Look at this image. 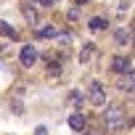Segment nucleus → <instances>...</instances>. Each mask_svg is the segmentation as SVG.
<instances>
[{
    "label": "nucleus",
    "instance_id": "nucleus-5",
    "mask_svg": "<svg viewBox=\"0 0 135 135\" xmlns=\"http://www.w3.org/2000/svg\"><path fill=\"white\" fill-rule=\"evenodd\" d=\"M119 88H122V90H127V93H132V90H135V69H130V72L119 80Z\"/></svg>",
    "mask_w": 135,
    "mask_h": 135
},
{
    "label": "nucleus",
    "instance_id": "nucleus-12",
    "mask_svg": "<svg viewBox=\"0 0 135 135\" xmlns=\"http://www.w3.org/2000/svg\"><path fill=\"white\" fill-rule=\"evenodd\" d=\"M114 37H117V42H127V40H130V35H127L124 29H117V35H114Z\"/></svg>",
    "mask_w": 135,
    "mask_h": 135
},
{
    "label": "nucleus",
    "instance_id": "nucleus-16",
    "mask_svg": "<svg viewBox=\"0 0 135 135\" xmlns=\"http://www.w3.org/2000/svg\"><path fill=\"white\" fill-rule=\"evenodd\" d=\"M74 3H77V6H85V3H88V0H74Z\"/></svg>",
    "mask_w": 135,
    "mask_h": 135
},
{
    "label": "nucleus",
    "instance_id": "nucleus-7",
    "mask_svg": "<svg viewBox=\"0 0 135 135\" xmlns=\"http://www.w3.org/2000/svg\"><path fill=\"white\" fill-rule=\"evenodd\" d=\"M21 8H24V19H27V24L35 27V24H37V13H35V8H32V6H21Z\"/></svg>",
    "mask_w": 135,
    "mask_h": 135
},
{
    "label": "nucleus",
    "instance_id": "nucleus-4",
    "mask_svg": "<svg viewBox=\"0 0 135 135\" xmlns=\"http://www.w3.org/2000/svg\"><path fill=\"white\" fill-rule=\"evenodd\" d=\"M111 69H114L117 74H127V72H130V61H127L124 56H114V61H111Z\"/></svg>",
    "mask_w": 135,
    "mask_h": 135
},
{
    "label": "nucleus",
    "instance_id": "nucleus-9",
    "mask_svg": "<svg viewBox=\"0 0 135 135\" xmlns=\"http://www.w3.org/2000/svg\"><path fill=\"white\" fill-rule=\"evenodd\" d=\"M93 48H95V45H93V42H88V45L80 50V61H82V64H85V61H90V56H93Z\"/></svg>",
    "mask_w": 135,
    "mask_h": 135
},
{
    "label": "nucleus",
    "instance_id": "nucleus-3",
    "mask_svg": "<svg viewBox=\"0 0 135 135\" xmlns=\"http://www.w3.org/2000/svg\"><path fill=\"white\" fill-rule=\"evenodd\" d=\"M19 61H21L24 66H35V64H37V50H35L32 45H24V48L19 50Z\"/></svg>",
    "mask_w": 135,
    "mask_h": 135
},
{
    "label": "nucleus",
    "instance_id": "nucleus-11",
    "mask_svg": "<svg viewBox=\"0 0 135 135\" xmlns=\"http://www.w3.org/2000/svg\"><path fill=\"white\" fill-rule=\"evenodd\" d=\"M0 35H6V37H16V32H13L11 24H6V21H0Z\"/></svg>",
    "mask_w": 135,
    "mask_h": 135
},
{
    "label": "nucleus",
    "instance_id": "nucleus-14",
    "mask_svg": "<svg viewBox=\"0 0 135 135\" xmlns=\"http://www.w3.org/2000/svg\"><path fill=\"white\" fill-rule=\"evenodd\" d=\"M35 135H48V127H45V124H40V127H35Z\"/></svg>",
    "mask_w": 135,
    "mask_h": 135
},
{
    "label": "nucleus",
    "instance_id": "nucleus-10",
    "mask_svg": "<svg viewBox=\"0 0 135 135\" xmlns=\"http://www.w3.org/2000/svg\"><path fill=\"white\" fill-rule=\"evenodd\" d=\"M88 27H90L93 32H98V29H103V27H106V21H103L101 16H95V19H90V24H88Z\"/></svg>",
    "mask_w": 135,
    "mask_h": 135
},
{
    "label": "nucleus",
    "instance_id": "nucleus-2",
    "mask_svg": "<svg viewBox=\"0 0 135 135\" xmlns=\"http://www.w3.org/2000/svg\"><path fill=\"white\" fill-rule=\"evenodd\" d=\"M88 101H90L93 106H103V103H106V93H103V85H101V82H90V88H88Z\"/></svg>",
    "mask_w": 135,
    "mask_h": 135
},
{
    "label": "nucleus",
    "instance_id": "nucleus-15",
    "mask_svg": "<svg viewBox=\"0 0 135 135\" xmlns=\"http://www.w3.org/2000/svg\"><path fill=\"white\" fill-rule=\"evenodd\" d=\"M72 42V35H61V45H69Z\"/></svg>",
    "mask_w": 135,
    "mask_h": 135
},
{
    "label": "nucleus",
    "instance_id": "nucleus-8",
    "mask_svg": "<svg viewBox=\"0 0 135 135\" xmlns=\"http://www.w3.org/2000/svg\"><path fill=\"white\" fill-rule=\"evenodd\" d=\"M35 35H37V37H58V27L50 24V27H45V29H37Z\"/></svg>",
    "mask_w": 135,
    "mask_h": 135
},
{
    "label": "nucleus",
    "instance_id": "nucleus-13",
    "mask_svg": "<svg viewBox=\"0 0 135 135\" xmlns=\"http://www.w3.org/2000/svg\"><path fill=\"white\" fill-rule=\"evenodd\" d=\"M56 3H58V0H37L40 8H50V6H56Z\"/></svg>",
    "mask_w": 135,
    "mask_h": 135
},
{
    "label": "nucleus",
    "instance_id": "nucleus-1",
    "mask_svg": "<svg viewBox=\"0 0 135 135\" xmlns=\"http://www.w3.org/2000/svg\"><path fill=\"white\" fill-rule=\"evenodd\" d=\"M103 122H106V130H109V132H119V130L127 124L124 109H122L119 103H111V106H106V111H103Z\"/></svg>",
    "mask_w": 135,
    "mask_h": 135
},
{
    "label": "nucleus",
    "instance_id": "nucleus-6",
    "mask_svg": "<svg viewBox=\"0 0 135 135\" xmlns=\"http://www.w3.org/2000/svg\"><path fill=\"white\" fill-rule=\"evenodd\" d=\"M69 127H72V130H82V127H85V114H80V111L72 114V117H69Z\"/></svg>",
    "mask_w": 135,
    "mask_h": 135
}]
</instances>
